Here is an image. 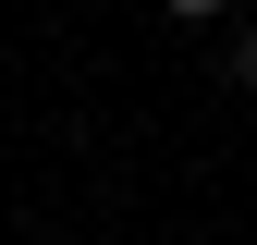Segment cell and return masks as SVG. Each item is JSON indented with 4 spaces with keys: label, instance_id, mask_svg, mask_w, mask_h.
Returning <instances> with one entry per match:
<instances>
[{
    "label": "cell",
    "instance_id": "cell-1",
    "mask_svg": "<svg viewBox=\"0 0 257 245\" xmlns=\"http://www.w3.org/2000/svg\"><path fill=\"white\" fill-rule=\"evenodd\" d=\"M220 74H233V86H257V25H233V37H220Z\"/></svg>",
    "mask_w": 257,
    "mask_h": 245
},
{
    "label": "cell",
    "instance_id": "cell-2",
    "mask_svg": "<svg viewBox=\"0 0 257 245\" xmlns=\"http://www.w3.org/2000/svg\"><path fill=\"white\" fill-rule=\"evenodd\" d=\"M159 13H172V25H220L233 0H159Z\"/></svg>",
    "mask_w": 257,
    "mask_h": 245
}]
</instances>
